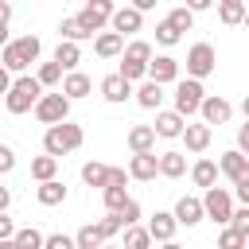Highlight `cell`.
<instances>
[{
    "instance_id": "cell-1",
    "label": "cell",
    "mask_w": 249,
    "mask_h": 249,
    "mask_svg": "<svg viewBox=\"0 0 249 249\" xmlns=\"http://www.w3.org/2000/svg\"><path fill=\"white\" fill-rule=\"evenodd\" d=\"M82 140H86L82 124H70V121L47 124V132H43V152H47V156H70V152L82 148Z\"/></svg>"
},
{
    "instance_id": "cell-2",
    "label": "cell",
    "mask_w": 249,
    "mask_h": 249,
    "mask_svg": "<svg viewBox=\"0 0 249 249\" xmlns=\"http://www.w3.org/2000/svg\"><path fill=\"white\" fill-rule=\"evenodd\" d=\"M39 97H43V82L39 78H16L12 82V89H8V97H4V105H8V113H27V109H35L39 105Z\"/></svg>"
},
{
    "instance_id": "cell-3",
    "label": "cell",
    "mask_w": 249,
    "mask_h": 249,
    "mask_svg": "<svg viewBox=\"0 0 249 249\" xmlns=\"http://www.w3.org/2000/svg\"><path fill=\"white\" fill-rule=\"evenodd\" d=\"M39 51H43L39 35H23V39H12V43L4 47V70L19 74L23 66H31V62L39 58Z\"/></svg>"
},
{
    "instance_id": "cell-4",
    "label": "cell",
    "mask_w": 249,
    "mask_h": 249,
    "mask_svg": "<svg viewBox=\"0 0 249 249\" xmlns=\"http://www.w3.org/2000/svg\"><path fill=\"white\" fill-rule=\"evenodd\" d=\"M202 101H206V89H202V78H183V82H175V109L183 113V117H191V113H198L202 109Z\"/></svg>"
},
{
    "instance_id": "cell-5",
    "label": "cell",
    "mask_w": 249,
    "mask_h": 249,
    "mask_svg": "<svg viewBox=\"0 0 249 249\" xmlns=\"http://www.w3.org/2000/svg\"><path fill=\"white\" fill-rule=\"evenodd\" d=\"M70 117V97L58 89V93H43L39 105H35V121L39 124H62Z\"/></svg>"
},
{
    "instance_id": "cell-6",
    "label": "cell",
    "mask_w": 249,
    "mask_h": 249,
    "mask_svg": "<svg viewBox=\"0 0 249 249\" xmlns=\"http://www.w3.org/2000/svg\"><path fill=\"white\" fill-rule=\"evenodd\" d=\"M202 206H206V218H214L218 226H230V222H233V195H230V191H222V187H206Z\"/></svg>"
},
{
    "instance_id": "cell-7",
    "label": "cell",
    "mask_w": 249,
    "mask_h": 249,
    "mask_svg": "<svg viewBox=\"0 0 249 249\" xmlns=\"http://www.w3.org/2000/svg\"><path fill=\"white\" fill-rule=\"evenodd\" d=\"M113 0H86V8L78 12V19H82V27L93 35V31H101L105 23H113Z\"/></svg>"
},
{
    "instance_id": "cell-8",
    "label": "cell",
    "mask_w": 249,
    "mask_h": 249,
    "mask_svg": "<svg viewBox=\"0 0 249 249\" xmlns=\"http://www.w3.org/2000/svg\"><path fill=\"white\" fill-rule=\"evenodd\" d=\"M214 66H218V54L210 43H195L187 51V74L191 78H206V74H214Z\"/></svg>"
},
{
    "instance_id": "cell-9",
    "label": "cell",
    "mask_w": 249,
    "mask_h": 249,
    "mask_svg": "<svg viewBox=\"0 0 249 249\" xmlns=\"http://www.w3.org/2000/svg\"><path fill=\"white\" fill-rule=\"evenodd\" d=\"M128 175L140 179V183H152V179L160 175V156H156V152H132V160H128Z\"/></svg>"
},
{
    "instance_id": "cell-10",
    "label": "cell",
    "mask_w": 249,
    "mask_h": 249,
    "mask_svg": "<svg viewBox=\"0 0 249 249\" xmlns=\"http://www.w3.org/2000/svg\"><path fill=\"white\" fill-rule=\"evenodd\" d=\"M101 97H105V101H113V105H121V101H128V97H132V82L117 70V74H109V78L101 82Z\"/></svg>"
},
{
    "instance_id": "cell-11",
    "label": "cell",
    "mask_w": 249,
    "mask_h": 249,
    "mask_svg": "<svg viewBox=\"0 0 249 249\" xmlns=\"http://www.w3.org/2000/svg\"><path fill=\"white\" fill-rule=\"evenodd\" d=\"M218 167H222V175H230L233 183H241V179H249V156H245L241 148H233V152H226V156L218 160Z\"/></svg>"
},
{
    "instance_id": "cell-12",
    "label": "cell",
    "mask_w": 249,
    "mask_h": 249,
    "mask_svg": "<svg viewBox=\"0 0 249 249\" xmlns=\"http://www.w3.org/2000/svg\"><path fill=\"white\" fill-rule=\"evenodd\" d=\"M175 218H179V226H198V222L206 218V206H202V198H191V195H183V198L175 202Z\"/></svg>"
},
{
    "instance_id": "cell-13",
    "label": "cell",
    "mask_w": 249,
    "mask_h": 249,
    "mask_svg": "<svg viewBox=\"0 0 249 249\" xmlns=\"http://www.w3.org/2000/svg\"><path fill=\"white\" fill-rule=\"evenodd\" d=\"M93 51H97V58H117V54H124V35L121 31H101L93 39Z\"/></svg>"
},
{
    "instance_id": "cell-14",
    "label": "cell",
    "mask_w": 249,
    "mask_h": 249,
    "mask_svg": "<svg viewBox=\"0 0 249 249\" xmlns=\"http://www.w3.org/2000/svg\"><path fill=\"white\" fill-rule=\"evenodd\" d=\"M148 78H156L160 86L175 82V78H179V58H171V54H156V62L148 66Z\"/></svg>"
},
{
    "instance_id": "cell-15",
    "label": "cell",
    "mask_w": 249,
    "mask_h": 249,
    "mask_svg": "<svg viewBox=\"0 0 249 249\" xmlns=\"http://www.w3.org/2000/svg\"><path fill=\"white\" fill-rule=\"evenodd\" d=\"M198 113H202V121H206V124H226V121H230V113H233V105H230L226 97H206Z\"/></svg>"
},
{
    "instance_id": "cell-16",
    "label": "cell",
    "mask_w": 249,
    "mask_h": 249,
    "mask_svg": "<svg viewBox=\"0 0 249 249\" xmlns=\"http://www.w3.org/2000/svg\"><path fill=\"white\" fill-rule=\"evenodd\" d=\"M140 23H144V12L140 8H117L113 12V31H121V35L140 31Z\"/></svg>"
},
{
    "instance_id": "cell-17",
    "label": "cell",
    "mask_w": 249,
    "mask_h": 249,
    "mask_svg": "<svg viewBox=\"0 0 249 249\" xmlns=\"http://www.w3.org/2000/svg\"><path fill=\"white\" fill-rule=\"evenodd\" d=\"M156 132H160V136H167V140H171V136H183V132H187V124H183V113H179V109L156 113Z\"/></svg>"
},
{
    "instance_id": "cell-18",
    "label": "cell",
    "mask_w": 249,
    "mask_h": 249,
    "mask_svg": "<svg viewBox=\"0 0 249 249\" xmlns=\"http://www.w3.org/2000/svg\"><path fill=\"white\" fill-rule=\"evenodd\" d=\"M156 136H160L156 124H132L128 128V148L132 152H152L156 148Z\"/></svg>"
},
{
    "instance_id": "cell-19",
    "label": "cell",
    "mask_w": 249,
    "mask_h": 249,
    "mask_svg": "<svg viewBox=\"0 0 249 249\" xmlns=\"http://www.w3.org/2000/svg\"><path fill=\"white\" fill-rule=\"evenodd\" d=\"M175 226H179V218H175V214H163V210H156L152 222H148V230H152L156 241H171V237H175Z\"/></svg>"
},
{
    "instance_id": "cell-20",
    "label": "cell",
    "mask_w": 249,
    "mask_h": 249,
    "mask_svg": "<svg viewBox=\"0 0 249 249\" xmlns=\"http://www.w3.org/2000/svg\"><path fill=\"white\" fill-rule=\"evenodd\" d=\"M245 16H249V8H245V0H218V19L222 23H245Z\"/></svg>"
},
{
    "instance_id": "cell-21",
    "label": "cell",
    "mask_w": 249,
    "mask_h": 249,
    "mask_svg": "<svg viewBox=\"0 0 249 249\" xmlns=\"http://www.w3.org/2000/svg\"><path fill=\"white\" fill-rule=\"evenodd\" d=\"M93 89V82L86 78V74H78V70H66V78H62V93L74 101V97H86Z\"/></svg>"
},
{
    "instance_id": "cell-22",
    "label": "cell",
    "mask_w": 249,
    "mask_h": 249,
    "mask_svg": "<svg viewBox=\"0 0 249 249\" xmlns=\"http://www.w3.org/2000/svg\"><path fill=\"white\" fill-rule=\"evenodd\" d=\"M183 140H187V152H206V148H210V124H206V121H202V124H187Z\"/></svg>"
},
{
    "instance_id": "cell-23",
    "label": "cell",
    "mask_w": 249,
    "mask_h": 249,
    "mask_svg": "<svg viewBox=\"0 0 249 249\" xmlns=\"http://www.w3.org/2000/svg\"><path fill=\"white\" fill-rule=\"evenodd\" d=\"M218 171H222V167H218L214 160H198V163L191 167V179H195V187H214V183H218Z\"/></svg>"
},
{
    "instance_id": "cell-24",
    "label": "cell",
    "mask_w": 249,
    "mask_h": 249,
    "mask_svg": "<svg viewBox=\"0 0 249 249\" xmlns=\"http://www.w3.org/2000/svg\"><path fill=\"white\" fill-rule=\"evenodd\" d=\"M136 101H140L144 109H160V101H163V86H160L156 78H148V82L136 89Z\"/></svg>"
},
{
    "instance_id": "cell-25",
    "label": "cell",
    "mask_w": 249,
    "mask_h": 249,
    "mask_svg": "<svg viewBox=\"0 0 249 249\" xmlns=\"http://www.w3.org/2000/svg\"><path fill=\"white\" fill-rule=\"evenodd\" d=\"M187 171V160H183V152H160V175H167V179H179Z\"/></svg>"
},
{
    "instance_id": "cell-26",
    "label": "cell",
    "mask_w": 249,
    "mask_h": 249,
    "mask_svg": "<svg viewBox=\"0 0 249 249\" xmlns=\"http://www.w3.org/2000/svg\"><path fill=\"white\" fill-rule=\"evenodd\" d=\"M35 198H39L43 206H58V202L66 198V187H62L58 179H47V183H39V191H35Z\"/></svg>"
},
{
    "instance_id": "cell-27",
    "label": "cell",
    "mask_w": 249,
    "mask_h": 249,
    "mask_svg": "<svg viewBox=\"0 0 249 249\" xmlns=\"http://www.w3.org/2000/svg\"><path fill=\"white\" fill-rule=\"evenodd\" d=\"M54 171H58V156H35L31 160V179L47 183V179H54Z\"/></svg>"
},
{
    "instance_id": "cell-28",
    "label": "cell",
    "mask_w": 249,
    "mask_h": 249,
    "mask_svg": "<svg viewBox=\"0 0 249 249\" xmlns=\"http://www.w3.org/2000/svg\"><path fill=\"white\" fill-rule=\"evenodd\" d=\"M109 175H113L109 163H86V167H82V179H86L89 187H101V191L109 187Z\"/></svg>"
},
{
    "instance_id": "cell-29",
    "label": "cell",
    "mask_w": 249,
    "mask_h": 249,
    "mask_svg": "<svg viewBox=\"0 0 249 249\" xmlns=\"http://www.w3.org/2000/svg\"><path fill=\"white\" fill-rule=\"evenodd\" d=\"M152 230L148 226H128L124 230V249H152Z\"/></svg>"
},
{
    "instance_id": "cell-30",
    "label": "cell",
    "mask_w": 249,
    "mask_h": 249,
    "mask_svg": "<svg viewBox=\"0 0 249 249\" xmlns=\"http://www.w3.org/2000/svg\"><path fill=\"white\" fill-rule=\"evenodd\" d=\"M54 62H62L66 70H74V66L82 62V47H78V43H70V39H62V43H58V51H54Z\"/></svg>"
},
{
    "instance_id": "cell-31",
    "label": "cell",
    "mask_w": 249,
    "mask_h": 249,
    "mask_svg": "<svg viewBox=\"0 0 249 249\" xmlns=\"http://www.w3.org/2000/svg\"><path fill=\"white\" fill-rule=\"evenodd\" d=\"M218 249H249V237H245L241 230H233V226H226V230L218 233Z\"/></svg>"
},
{
    "instance_id": "cell-32",
    "label": "cell",
    "mask_w": 249,
    "mask_h": 249,
    "mask_svg": "<svg viewBox=\"0 0 249 249\" xmlns=\"http://www.w3.org/2000/svg\"><path fill=\"white\" fill-rule=\"evenodd\" d=\"M58 31H62V39H70V43H82V39H93L86 27H82V19L74 16V19H62L58 23Z\"/></svg>"
},
{
    "instance_id": "cell-33",
    "label": "cell",
    "mask_w": 249,
    "mask_h": 249,
    "mask_svg": "<svg viewBox=\"0 0 249 249\" xmlns=\"http://www.w3.org/2000/svg\"><path fill=\"white\" fill-rule=\"evenodd\" d=\"M124 62H140V66H152V47H148L144 39L128 43V51H124Z\"/></svg>"
},
{
    "instance_id": "cell-34",
    "label": "cell",
    "mask_w": 249,
    "mask_h": 249,
    "mask_svg": "<svg viewBox=\"0 0 249 249\" xmlns=\"http://www.w3.org/2000/svg\"><path fill=\"white\" fill-rule=\"evenodd\" d=\"M74 237H78V249H101V245H105V237H101L97 226H82Z\"/></svg>"
},
{
    "instance_id": "cell-35",
    "label": "cell",
    "mask_w": 249,
    "mask_h": 249,
    "mask_svg": "<svg viewBox=\"0 0 249 249\" xmlns=\"http://www.w3.org/2000/svg\"><path fill=\"white\" fill-rule=\"evenodd\" d=\"M62 70H66V66L51 58V62H43V66H39V74H35V78H39L43 86H58V82H62Z\"/></svg>"
},
{
    "instance_id": "cell-36",
    "label": "cell",
    "mask_w": 249,
    "mask_h": 249,
    "mask_svg": "<svg viewBox=\"0 0 249 249\" xmlns=\"http://www.w3.org/2000/svg\"><path fill=\"white\" fill-rule=\"evenodd\" d=\"M101 195H105V210H109V214H121V210H124V202H128L124 187H105Z\"/></svg>"
},
{
    "instance_id": "cell-37",
    "label": "cell",
    "mask_w": 249,
    "mask_h": 249,
    "mask_svg": "<svg viewBox=\"0 0 249 249\" xmlns=\"http://www.w3.org/2000/svg\"><path fill=\"white\" fill-rule=\"evenodd\" d=\"M16 241H19V249H43V245H47V237H43L35 226H23V230L16 233Z\"/></svg>"
},
{
    "instance_id": "cell-38",
    "label": "cell",
    "mask_w": 249,
    "mask_h": 249,
    "mask_svg": "<svg viewBox=\"0 0 249 249\" xmlns=\"http://www.w3.org/2000/svg\"><path fill=\"white\" fill-rule=\"evenodd\" d=\"M156 39H160V43H163V47H175V43H179V39H183V31H179V27H175V23H171V19H163V23H160V27H156Z\"/></svg>"
},
{
    "instance_id": "cell-39",
    "label": "cell",
    "mask_w": 249,
    "mask_h": 249,
    "mask_svg": "<svg viewBox=\"0 0 249 249\" xmlns=\"http://www.w3.org/2000/svg\"><path fill=\"white\" fill-rule=\"evenodd\" d=\"M167 19H171V23L179 27V31H191V23H195V8H187V4H179V8H175V12L167 16Z\"/></svg>"
},
{
    "instance_id": "cell-40",
    "label": "cell",
    "mask_w": 249,
    "mask_h": 249,
    "mask_svg": "<svg viewBox=\"0 0 249 249\" xmlns=\"http://www.w3.org/2000/svg\"><path fill=\"white\" fill-rule=\"evenodd\" d=\"M97 230H101V237L109 241V237H113L117 230H124V222H121V214H105V218L97 222Z\"/></svg>"
},
{
    "instance_id": "cell-41",
    "label": "cell",
    "mask_w": 249,
    "mask_h": 249,
    "mask_svg": "<svg viewBox=\"0 0 249 249\" xmlns=\"http://www.w3.org/2000/svg\"><path fill=\"white\" fill-rule=\"evenodd\" d=\"M43 249H78V237H66V233H51Z\"/></svg>"
},
{
    "instance_id": "cell-42",
    "label": "cell",
    "mask_w": 249,
    "mask_h": 249,
    "mask_svg": "<svg viewBox=\"0 0 249 249\" xmlns=\"http://www.w3.org/2000/svg\"><path fill=\"white\" fill-rule=\"evenodd\" d=\"M136 218H140V202H132V198H128V202H124V210H121L124 230H128V226H136Z\"/></svg>"
},
{
    "instance_id": "cell-43",
    "label": "cell",
    "mask_w": 249,
    "mask_h": 249,
    "mask_svg": "<svg viewBox=\"0 0 249 249\" xmlns=\"http://www.w3.org/2000/svg\"><path fill=\"white\" fill-rule=\"evenodd\" d=\"M233 230H241L245 237H249V206H241V210H233V222H230Z\"/></svg>"
},
{
    "instance_id": "cell-44",
    "label": "cell",
    "mask_w": 249,
    "mask_h": 249,
    "mask_svg": "<svg viewBox=\"0 0 249 249\" xmlns=\"http://www.w3.org/2000/svg\"><path fill=\"white\" fill-rule=\"evenodd\" d=\"M12 167H16V152L4 144V148H0V171H12Z\"/></svg>"
},
{
    "instance_id": "cell-45",
    "label": "cell",
    "mask_w": 249,
    "mask_h": 249,
    "mask_svg": "<svg viewBox=\"0 0 249 249\" xmlns=\"http://www.w3.org/2000/svg\"><path fill=\"white\" fill-rule=\"evenodd\" d=\"M16 233H19V230H16V222H12L8 214H0V241H4V237H16Z\"/></svg>"
},
{
    "instance_id": "cell-46",
    "label": "cell",
    "mask_w": 249,
    "mask_h": 249,
    "mask_svg": "<svg viewBox=\"0 0 249 249\" xmlns=\"http://www.w3.org/2000/svg\"><path fill=\"white\" fill-rule=\"evenodd\" d=\"M237 148H241V152L249 156V121H245V124L237 128Z\"/></svg>"
},
{
    "instance_id": "cell-47",
    "label": "cell",
    "mask_w": 249,
    "mask_h": 249,
    "mask_svg": "<svg viewBox=\"0 0 249 249\" xmlns=\"http://www.w3.org/2000/svg\"><path fill=\"white\" fill-rule=\"evenodd\" d=\"M124 179H128V171H121V167H113V175H109V187H124Z\"/></svg>"
},
{
    "instance_id": "cell-48",
    "label": "cell",
    "mask_w": 249,
    "mask_h": 249,
    "mask_svg": "<svg viewBox=\"0 0 249 249\" xmlns=\"http://www.w3.org/2000/svg\"><path fill=\"white\" fill-rule=\"evenodd\" d=\"M237 187V198H241V206H249V179H241V183H233Z\"/></svg>"
},
{
    "instance_id": "cell-49",
    "label": "cell",
    "mask_w": 249,
    "mask_h": 249,
    "mask_svg": "<svg viewBox=\"0 0 249 249\" xmlns=\"http://www.w3.org/2000/svg\"><path fill=\"white\" fill-rule=\"evenodd\" d=\"M214 0H187V8H195V12H206Z\"/></svg>"
},
{
    "instance_id": "cell-50",
    "label": "cell",
    "mask_w": 249,
    "mask_h": 249,
    "mask_svg": "<svg viewBox=\"0 0 249 249\" xmlns=\"http://www.w3.org/2000/svg\"><path fill=\"white\" fill-rule=\"evenodd\" d=\"M132 8H140V12H148V8H156V0H132Z\"/></svg>"
},
{
    "instance_id": "cell-51",
    "label": "cell",
    "mask_w": 249,
    "mask_h": 249,
    "mask_svg": "<svg viewBox=\"0 0 249 249\" xmlns=\"http://www.w3.org/2000/svg\"><path fill=\"white\" fill-rule=\"evenodd\" d=\"M0 249H19V241H16V237H4V241H0Z\"/></svg>"
},
{
    "instance_id": "cell-52",
    "label": "cell",
    "mask_w": 249,
    "mask_h": 249,
    "mask_svg": "<svg viewBox=\"0 0 249 249\" xmlns=\"http://www.w3.org/2000/svg\"><path fill=\"white\" fill-rule=\"evenodd\" d=\"M241 113H245V121H249V93H245V101H241Z\"/></svg>"
},
{
    "instance_id": "cell-53",
    "label": "cell",
    "mask_w": 249,
    "mask_h": 249,
    "mask_svg": "<svg viewBox=\"0 0 249 249\" xmlns=\"http://www.w3.org/2000/svg\"><path fill=\"white\" fill-rule=\"evenodd\" d=\"M163 249H183V245H175V241H163Z\"/></svg>"
},
{
    "instance_id": "cell-54",
    "label": "cell",
    "mask_w": 249,
    "mask_h": 249,
    "mask_svg": "<svg viewBox=\"0 0 249 249\" xmlns=\"http://www.w3.org/2000/svg\"><path fill=\"white\" fill-rule=\"evenodd\" d=\"M101 249H124V245H101Z\"/></svg>"
},
{
    "instance_id": "cell-55",
    "label": "cell",
    "mask_w": 249,
    "mask_h": 249,
    "mask_svg": "<svg viewBox=\"0 0 249 249\" xmlns=\"http://www.w3.org/2000/svg\"><path fill=\"white\" fill-rule=\"evenodd\" d=\"M245 27H249V16H245Z\"/></svg>"
}]
</instances>
